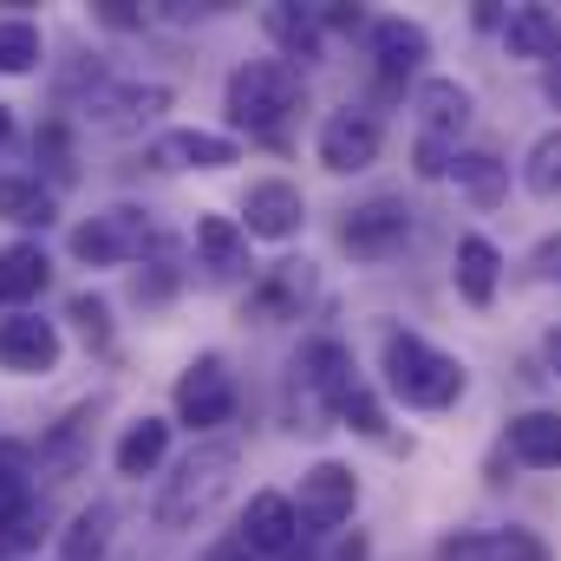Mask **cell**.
I'll return each mask as SVG.
<instances>
[{
    "mask_svg": "<svg viewBox=\"0 0 561 561\" xmlns=\"http://www.w3.org/2000/svg\"><path fill=\"white\" fill-rule=\"evenodd\" d=\"M236 470H242V450L236 444H196L170 477H163V490H157V503H150V516H157V529H196V523H209L216 516V503L236 490Z\"/></svg>",
    "mask_w": 561,
    "mask_h": 561,
    "instance_id": "cell-1",
    "label": "cell"
},
{
    "mask_svg": "<svg viewBox=\"0 0 561 561\" xmlns=\"http://www.w3.org/2000/svg\"><path fill=\"white\" fill-rule=\"evenodd\" d=\"M379 373H386V392L405 399L412 412H450V405L463 399V386H470L463 359H450L444 346H431L419 333H386Z\"/></svg>",
    "mask_w": 561,
    "mask_h": 561,
    "instance_id": "cell-2",
    "label": "cell"
},
{
    "mask_svg": "<svg viewBox=\"0 0 561 561\" xmlns=\"http://www.w3.org/2000/svg\"><path fill=\"white\" fill-rule=\"evenodd\" d=\"M222 112L249 138H280V125L300 112V72L287 59H249V66H236L229 85H222Z\"/></svg>",
    "mask_w": 561,
    "mask_h": 561,
    "instance_id": "cell-3",
    "label": "cell"
},
{
    "mask_svg": "<svg viewBox=\"0 0 561 561\" xmlns=\"http://www.w3.org/2000/svg\"><path fill=\"white\" fill-rule=\"evenodd\" d=\"M150 242H157V229H150V216L131 209V203H112V209H99L92 222L72 229V255L85 268H125V262H138Z\"/></svg>",
    "mask_w": 561,
    "mask_h": 561,
    "instance_id": "cell-4",
    "label": "cell"
},
{
    "mask_svg": "<svg viewBox=\"0 0 561 561\" xmlns=\"http://www.w3.org/2000/svg\"><path fill=\"white\" fill-rule=\"evenodd\" d=\"M157 112H170V85H157V79H99L85 99V125L105 138H131Z\"/></svg>",
    "mask_w": 561,
    "mask_h": 561,
    "instance_id": "cell-5",
    "label": "cell"
},
{
    "mask_svg": "<svg viewBox=\"0 0 561 561\" xmlns=\"http://www.w3.org/2000/svg\"><path fill=\"white\" fill-rule=\"evenodd\" d=\"M405 242H412V203H405V196H366V203H353L346 222H340V249L359 255V262H386V255H399Z\"/></svg>",
    "mask_w": 561,
    "mask_h": 561,
    "instance_id": "cell-6",
    "label": "cell"
},
{
    "mask_svg": "<svg viewBox=\"0 0 561 561\" xmlns=\"http://www.w3.org/2000/svg\"><path fill=\"white\" fill-rule=\"evenodd\" d=\"M294 510H300V529H307V536H333V529L353 523V510H359V477H353L346 463L320 457L313 470H300Z\"/></svg>",
    "mask_w": 561,
    "mask_h": 561,
    "instance_id": "cell-7",
    "label": "cell"
},
{
    "mask_svg": "<svg viewBox=\"0 0 561 561\" xmlns=\"http://www.w3.org/2000/svg\"><path fill=\"white\" fill-rule=\"evenodd\" d=\"M176 419L190 424V431H216V424L236 419V373H229L222 353H203V359L183 366V379H176Z\"/></svg>",
    "mask_w": 561,
    "mask_h": 561,
    "instance_id": "cell-8",
    "label": "cell"
},
{
    "mask_svg": "<svg viewBox=\"0 0 561 561\" xmlns=\"http://www.w3.org/2000/svg\"><path fill=\"white\" fill-rule=\"evenodd\" d=\"M379 150H386V131H379V118H373V112L346 105V112H327V118H320V138H313L320 170L353 176V170H373V163H379Z\"/></svg>",
    "mask_w": 561,
    "mask_h": 561,
    "instance_id": "cell-9",
    "label": "cell"
},
{
    "mask_svg": "<svg viewBox=\"0 0 561 561\" xmlns=\"http://www.w3.org/2000/svg\"><path fill=\"white\" fill-rule=\"evenodd\" d=\"M66 340H59V320H39V313H13L0 320V373H20V379H46L59 366Z\"/></svg>",
    "mask_w": 561,
    "mask_h": 561,
    "instance_id": "cell-10",
    "label": "cell"
},
{
    "mask_svg": "<svg viewBox=\"0 0 561 561\" xmlns=\"http://www.w3.org/2000/svg\"><path fill=\"white\" fill-rule=\"evenodd\" d=\"M300 222H307V196H300L287 176H262V183H249V196H242V229H249V236H262V242H287V236H300Z\"/></svg>",
    "mask_w": 561,
    "mask_h": 561,
    "instance_id": "cell-11",
    "label": "cell"
},
{
    "mask_svg": "<svg viewBox=\"0 0 561 561\" xmlns=\"http://www.w3.org/2000/svg\"><path fill=\"white\" fill-rule=\"evenodd\" d=\"M242 542H249V556H294L300 549V510H294V496H280V490H262L255 503H249V516H242V529H236Z\"/></svg>",
    "mask_w": 561,
    "mask_h": 561,
    "instance_id": "cell-12",
    "label": "cell"
},
{
    "mask_svg": "<svg viewBox=\"0 0 561 561\" xmlns=\"http://www.w3.org/2000/svg\"><path fill=\"white\" fill-rule=\"evenodd\" d=\"M294 373H300V386L313 392V405H327V412H340V405L353 399V386H359L353 353H346L340 340H307L300 359H294Z\"/></svg>",
    "mask_w": 561,
    "mask_h": 561,
    "instance_id": "cell-13",
    "label": "cell"
},
{
    "mask_svg": "<svg viewBox=\"0 0 561 561\" xmlns=\"http://www.w3.org/2000/svg\"><path fill=\"white\" fill-rule=\"evenodd\" d=\"M437 561H556L549 542L536 529H463V536H444Z\"/></svg>",
    "mask_w": 561,
    "mask_h": 561,
    "instance_id": "cell-14",
    "label": "cell"
},
{
    "mask_svg": "<svg viewBox=\"0 0 561 561\" xmlns=\"http://www.w3.org/2000/svg\"><path fill=\"white\" fill-rule=\"evenodd\" d=\"M412 112H419V138L457 144L463 138V125H470V112H477V99H470L463 79H444V72H437V79H419Z\"/></svg>",
    "mask_w": 561,
    "mask_h": 561,
    "instance_id": "cell-15",
    "label": "cell"
},
{
    "mask_svg": "<svg viewBox=\"0 0 561 561\" xmlns=\"http://www.w3.org/2000/svg\"><path fill=\"white\" fill-rule=\"evenodd\" d=\"M313 300V262H275L268 275L249 287V313L255 320H300V307Z\"/></svg>",
    "mask_w": 561,
    "mask_h": 561,
    "instance_id": "cell-16",
    "label": "cell"
},
{
    "mask_svg": "<svg viewBox=\"0 0 561 561\" xmlns=\"http://www.w3.org/2000/svg\"><path fill=\"white\" fill-rule=\"evenodd\" d=\"M242 157V144L222 138V131H163V138L150 144V163L157 170H229Z\"/></svg>",
    "mask_w": 561,
    "mask_h": 561,
    "instance_id": "cell-17",
    "label": "cell"
},
{
    "mask_svg": "<svg viewBox=\"0 0 561 561\" xmlns=\"http://www.w3.org/2000/svg\"><path fill=\"white\" fill-rule=\"evenodd\" d=\"M196 268L209 280H242L249 275V229L236 216H203L196 222Z\"/></svg>",
    "mask_w": 561,
    "mask_h": 561,
    "instance_id": "cell-18",
    "label": "cell"
},
{
    "mask_svg": "<svg viewBox=\"0 0 561 561\" xmlns=\"http://www.w3.org/2000/svg\"><path fill=\"white\" fill-rule=\"evenodd\" d=\"M366 46H373V59H379V72L386 79H412L424 59H431V33H424L419 20H373L366 26Z\"/></svg>",
    "mask_w": 561,
    "mask_h": 561,
    "instance_id": "cell-19",
    "label": "cell"
},
{
    "mask_svg": "<svg viewBox=\"0 0 561 561\" xmlns=\"http://www.w3.org/2000/svg\"><path fill=\"white\" fill-rule=\"evenodd\" d=\"M503 53L529 59V66L561 59V13H549V7H510L503 13Z\"/></svg>",
    "mask_w": 561,
    "mask_h": 561,
    "instance_id": "cell-20",
    "label": "cell"
},
{
    "mask_svg": "<svg viewBox=\"0 0 561 561\" xmlns=\"http://www.w3.org/2000/svg\"><path fill=\"white\" fill-rule=\"evenodd\" d=\"M503 444L523 470H561V412H516Z\"/></svg>",
    "mask_w": 561,
    "mask_h": 561,
    "instance_id": "cell-21",
    "label": "cell"
},
{
    "mask_svg": "<svg viewBox=\"0 0 561 561\" xmlns=\"http://www.w3.org/2000/svg\"><path fill=\"white\" fill-rule=\"evenodd\" d=\"M457 294L470 300V307H490L496 300V287H503V249L490 242V236H463L457 242Z\"/></svg>",
    "mask_w": 561,
    "mask_h": 561,
    "instance_id": "cell-22",
    "label": "cell"
},
{
    "mask_svg": "<svg viewBox=\"0 0 561 561\" xmlns=\"http://www.w3.org/2000/svg\"><path fill=\"white\" fill-rule=\"evenodd\" d=\"M53 280V262L39 242H7L0 249V307H26L33 294H46Z\"/></svg>",
    "mask_w": 561,
    "mask_h": 561,
    "instance_id": "cell-23",
    "label": "cell"
},
{
    "mask_svg": "<svg viewBox=\"0 0 561 561\" xmlns=\"http://www.w3.org/2000/svg\"><path fill=\"white\" fill-rule=\"evenodd\" d=\"M262 26L275 33V46L287 59H300V66H313L320 53H327V26H320V13L313 7H268L262 13Z\"/></svg>",
    "mask_w": 561,
    "mask_h": 561,
    "instance_id": "cell-24",
    "label": "cell"
},
{
    "mask_svg": "<svg viewBox=\"0 0 561 561\" xmlns=\"http://www.w3.org/2000/svg\"><path fill=\"white\" fill-rule=\"evenodd\" d=\"M163 457H170V424H163V419H131V424H125V437L112 444L118 477H150Z\"/></svg>",
    "mask_w": 561,
    "mask_h": 561,
    "instance_id": "cell-25",
    "label": "cell"
},
{
    "mask_svg": "<svg viewBox=\"0 0 561 561\" xmlns=\"http://www.w3.org/2000/svg\"><path fill=\"white\" fill-rule=\"evenodd\" d=\"M112 523H118V510H112V503H85V510L66 523L59 556H66V561H99L105 549H112Z\"/></svg>",
    "mask_w": 561,
    "mask_h": 561,
    "instance_id": "cell-26",
    "label": "cell"
},
{
    "mask_svg": "<svg viewBox=\"0 0 561 561\" xmlns=\"http://www.w3.org/2000/svg\"><path fill=\"white\" fill-rule=\"evenodd\" d=\"M450 176H457V190L470 196V203H503L510 196V163H496L490 150H457V163H450Z\"/></svg>",
    "mask_w": 561,
    "mask_h": 561,
    "instance_id": "cell-27",
    "label": "cell"
},
{
    "mask_svg": "<svg viewBox=\"0 0 561 561\" xmlns=\"http://www.w3.org/2000/svg\"><path fill=\"white\" fill-rule=\"evenodd\" d=\"M0 222L46 229V222H53V190H46L39 176H0Z\"/></svg>",
    "mask_w": 561,
    "mask_h": 561,
    "instance_id": "cell-28",
    "label": "cell"
},
{
    "mask_svg": "<svg viewBox=\"0 0 561 561\" xmlns=\"http://www.w3.org/2000/svg\"><path fill=\"white\" fill-rule=\"evenodd\" d=\"M39 542H46V503H39V496L0 516V561H20V556H33Z\"/></svg>",
    "mask_w": 561,
    "mask_h": 561,
    "instance_id": "cell-29",
    "label": "cell"
},
{
    "mask_svg": "<svg viewBox=\"0 0 561 561\" xmlns=\"http://www.w3.org/2000/svg\"><path fill=\"white\" fill-rule=\"evenodd\" d=\"M523 183H529V196L561 203V125L529 144V157H523Z\"/></svg>",
    "mask_w": 561,
    "mask_h": 561,
    "instance_id": "cell-30",
    "label": "cell"
},
{
    "mask_svg": "<svg viewBox=\"0 0 561 561\" xmlns=\"http://www.w3.org/2000/svg\"><path fill=\"white\" fill-rule=\"evenodd\" d=\"M20 503H33V450L0 437V516L20 510Z\"/></svg>",
    "mask_w": 561,
    "mask_h": 561,
    "instance_id": "cell-31",
    "label": "cell"
},
{
    "mask_svg": "<svg viewBox=\"0 0 561 561\" xmlns=\"http://www.w3.org/2000/svg\"><path fill=\"white\" fill-rule=\"evenodd\" d=\"M33 66H39V26L0 20V72H33Z\"/></svg>",
    "mask_w": 561,
    "mask_h": 561,
    "instance_id": "cell-32",
    "label": "cell"
},
{
    "mask_svg": "<svg viewBox=\"0 0 561 561\" xmlns=\"http://www.w3.org/2000/svg\"><path fill=\"white\" fill-rule=\"evenodd\" d=\"M85 419H92V412H72V419H59V431H53V437H39V463H46V470H72V463H79Z\"/></svg>",
    "mask_w": 561,
    "mask_h": 561,
    "instance_id": "cell-33",
    "label": "cell"
},
{
    "mask_svg": "<svg viewBox=\"0 0 561 561\" xmlns=\"http://www.w3.org/2000/svg\"><path fill=\"white\" fill-rule=\"evenodd\" d=\"M170 287H176V249L157 236L150 242V275H138V300H163Z\"/></svg>",
    "mask_w": 561,
    "mask_h": 561,
    "instance_id": "cell-34",
    "label": "cell"
},
{
    "mask_svg": "<svg viewBox=\"0 0 561 561\" xmlns=\"http://www.w3.org/2000/svg\"><path fill=\"white\" fill-rule=\"evenodd\" d=\"M66 313L79 320L85 346H105V340H112V307H105L99 294H72V307H66Z\"/></svg>",
    "mask_w": 561,
    "mask_h": 561,
    "instance_id": "cell-35",
    "label": "cell"
},
{
    "mask_svg": "<svg viewBox=\"0 0 561 561\" xmlns=\"http://www.w3.org/2000/svg\"><path fill=\"white\" fill-rule=\"evenodd\" d=\"M33 150H39V157H46V170H53V176H59V183H72V176H79V163H72V138H66V131H59V125H46V131H39V138H33Z\"/></svg>",
    "mask_w": 561,
    "mask_h": 561,
    "instance_id": "cell-36",
    "label": "cell"
},
{
    "mask_svg": "<svg viewBox=\"0 0 561 561\" xmlns=\"http://www.w3.org/2000/svg\"><path fill=\"white\" fill-rule=\"evenodd\" d=\"M340 419L353 424V431H366V437H386V412H379V399L366 386H353V399L340 405Z\"/></svg>",
    "mask_w": 561,
    "mask_h": 561,
    "instance_id": "cell-37",
    "label": "cell"
},
{
    "mask_svg": "<svg viewBox=\"0 0 561 561\" xmlns=\"http://www.w3.org/2000/svg\"><path fill=\"white\" fill-rule=\"evenodd\" d=\"M536 275H542V280H561V236L536 249Z\"/></svg>",
    "mask_w": 561,
    "mask_h": 561,
    "instance_id": "cell-38",
    "label": "cell"
},
{
    "mask_svg": "<svg viewBox=\"0 0 561 561\" xmlns=\"http://www.w3.org/2000/svg\"><path fill=\"white\" fill-rule=\"evenodd\" d=\"M203 561H255V556H249V542H242V536H229V542H216Z\"/></svg>",
    "mask_w": 561,
    "mask_h": 561,
    "instance_id": "cell-39",
    "label": "cell"
},
{
    "mask_svg": "<svg viewBox=\"0 0 561 561\" xmlns=\"http://www.w3.org/2000/svg\"><path fill=\"white\" fill-rule=\"evenodd\" d=\"M99 13H105V20H112V26H138V13H125V0H105V7H99Z\"/></svg>",
    "mask_w": 561,
    "mask_h": 561,
    "instance_id": "cell-40",
    "label": "cell"
},
{
    "mask_svg": "<svg viewBox=\"0 0 561 561\" xmlns=\"http://www.w3.org/2000/svg\"><path fill=\"white\" fill-rule=\"evenodd\" d=\"M542 359H549V373H556V379H561V327H556V333H549V340H542Z\"/></svg>",
    "mask_w": 561,
    "mask_h": 561,
    "instance_id": "cell-41",
    "label": "cell"
},
{
    "mask_svg": "<svg viewBox=\"0 0 561 561\" xmlns=\"http://www.w3.org/2000/svg\"><path fill=\"white\" fill-rule=\"evenodd\" d=\"M13 144V105H0V150Z\"/></svg>",
    "mask_w": 561,
    "mask_h": 561,
    "instance_id": "cell-42",
    "label": "cell"
}]
</instances>
